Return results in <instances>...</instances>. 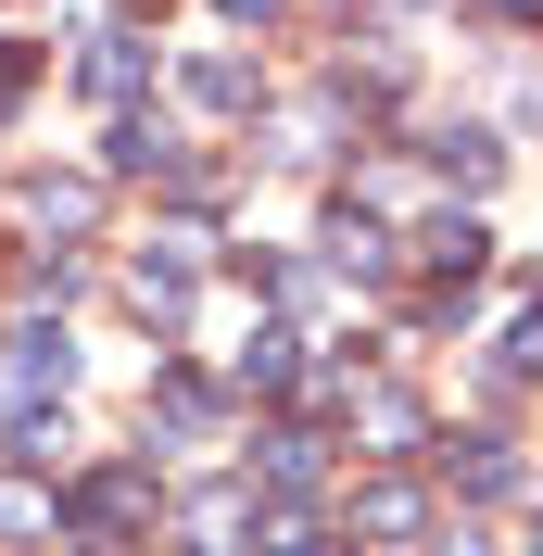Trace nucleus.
<instances>
[{
    "label": "nucleus",
    "instance_id": "10",
    "mask_svg": "<svg viewBox=\"0 0 543 556\" xmlns=\"http://www.w3.org/2000/svg\"><path fill=\"white\" fill-rule=\"evenodd\" d=\"M177 519H190V544H228V531H240V481H215V493H190V506H177Z\"/></svg>",
    "mask_w": 543,
    "mask_h": 556
},
{
    "label": "nucleus",
    "instance_id": "5",
    "mask_svg": "<svg viewBox=\"0 0 543 556\" xmlns=\"http://www.w3.org/2000/svg\"><path fill=\"white\" fill-rule=\"evenodd\" d=\"M253 481H266V493H304V481H316V430H304V417L253 443Z\"/></svg>",
    "mask_w": 543,
    "mask_h": 556
},
{
    "label": "nucleus",
    "instance_id": "15",
    "mask_svg": "<svg viewBox=\"0 0 543 556\" xmlns=\"http://www.w3.org/2000/svg\"><path fill=\"white\" fill-rule=\"evenodd\" d=\"M442 177L455 190H493V139H442Z\"/></svg>",
    "mask_w": 543,
    "mask_h": 556
},
{
    "label": "nucleus",
    "instance_id": "9",
    "mask_svg": "<svg viewBox=\"0 0 543 556\" xmlns=\"http://www.w3.org/2000/svg\"><path fill=\"white\" fill-rule=\"evenodd\" d=\"M190 102H203V114H240V102H253V64H228V51L190 64Z\"/></svg>",
    "mask_w": 543,
    "mask_h": 556
},
{
    "label": "nucleus",
    "instance_id": "7",
    "mask_svg": "<svg viewBox=\"0 0 543 556\" xmlns=\"http://www.w3.org/2000/svg\"><path fill=\"white\" fill-rule=\"evenodd\" d=\"M329 253H341V266H354V278H379V266H392V228H379V215H354V203H341V215H329Z\"/></svg>",
    "mask_w": 543,
    "mask_h": 556
},
{
    "label": "nucleus",
    "instance_id": "20",
    "mask_svg": "<svg viewBox=\"0 0 543 556\" xmlns=\"http://www.w3.org/2000/svg\"><path fill=\"white\" fill-rule=\"evenodd\" d=\"M430 556H480V544H468V531H455V544H430Z\"/></svg>",
    "mask_w": 543,
    "mask_h": 556
},
{
    "label": "nucleus",
    "instance_id": "16",
    "mask_svg": "<svg viewBox=\"0 0 543 556\" xmlns=\"http://www.w3.org/2000/svg\"><path fill=\"white\" fill-rule=\"evenodd\" d=\"M0 531H51V493H38V481H0Z\"/></svg>",
    "mask_w": 543,
    "mask_h": 556
},
{
    "label": "nucleus",
    "instance_id": "1",
    "mask_svg": "<svg viewBox=\"0 0 543 556\" xmlns=\"http://www.w3.org/2000/svg\"><path fill=\"white\" fill-rule=\"evenodd\" d=\"M139 519H152V468H102V481H76V506H64L76 556H114Z\"/></svg>",
    "mask_w": 543,
    "mask_h": 556
},
{
    "label": "nucleus",
    "instance_id": "4",
    "mask_svg": "<svg viewBox=\"0 0 543 556\" xmlns=\"http://www.w3.org/2000/svg\"><path fill=\"white\" fill-rule=\"evenodd\" d=\"M26 215L38 228H102V177H26Z\"/></svg>",
    "mask_w": 543,
    "mask_h": 556
},
{
    "label": "nucleus",
    "instance_id": "17",
    "mask_svg": "<svg viewBox=\"0 0 543 556\" xmlns=\"http://www.w3.org/2000/svg\"><path fill=\"white\" fill-rule=\"evenodd\" d=\"M26 76H38V38H0V114L26 102Z\"/></svg>",
    "mask_w": 543,
    "mask_h": 556
},
{
    "label": "nucleus",
    "instance_id": "2",
    "mask_svg": "<svg viewBox=\"0 0 543 556\" xmlns=\"http://www.w3.org/2000/svg\"><path fill=\"white\" fill-rule=\"evenodd\" d=\"M0 367H13V392H64V380H76V342L51 329V316H26V329L0 342Z\"/></svg>",
    "mask_w": 543,
    "mask_h": 556
},
{
    "label": "nucleus",
    "instance_id": "11",
    "mask_svg": "<svg viewBox=\"0 0 543 556\" xmlns=\"http://www.w3.org/2000/svg\"><path fill=\"white\" fill-rule=\"evenodd\" d=\"M354 531H417V493L405 481H367L354 493Z\"/></svg>",
    "mask_w": 543,
    "mask_h": 556
},
{
    "label": "nucleus",
    "instance_id": "22",
    "mask_svg": "<svg viewBox=\"0 0 543 556\" xmlns=\"http://www.w3.org/2000/svg\"><path fill=\"white\" fill-rule=\"evenodd\" d=\"M531 556H543V544H531Z\"/></svg>",
    "mask_w": 543,
    "mask_h": 556
},
{
    "label": "nucleus",
    "instance_id": "19",
    "mask_svg": "<svg viewBox=\"0 0 543 556\" xmlns=\"http://www.w3.org/2000/svg\"><path fill=\"white\" fill-rule=\"evenodd\" d=\"M215 13H240V26H266V13H278V0H215Z\"/></svg>",
    "mask_w": 543,
    "mask_h": 556
},
{
    "label": "nucleus",
    "instance_id": "8",
    "mask_svg": "<svg viewBox=\"0 0 543 556\" xmlns=\"http://www.w3.org/2000/svg\"><path fill=\"white\" fill-rule=\"evenodd\" d=\"M76 76H89L102 102H127V89H139V38H89V51H76Z\"/></svg>",
    "mask_w": 543,
    "mask_h": 556
},
{
    "label": "nucleus",
    "instance_id": "21",
    "mask_svg": "<svg viewBox=\"0 0 543 556\" xmlns=\"http://www.w3.org/2000/svg\"><path fill=\"white\" fill-rule=\"evenodd\" d=\"M316 556H329V544H316Z\"/></svg>",
    "mask_w": 543,
    "mask_h": 556
},
{
    "label": "nucleus",
    "instance_id": "14",
    "mask_svg": "<svg viewBox=\"0 0 543 556\" xmlns=\"http://www.w3.org/2000/svg\"><path fill=\"white\" fill-rule=\"evenodd\" d=\"M152 417H165V430H203L215 392H203V380H165V392H152Z\"/></svg>",
    "mask_w": 543,
    "mask_h": 556
},
{
    "label": "nucleus",
    "instance_id": "18",
    "mask_svg": "<svg viewBox=\"0 0 543 556\" xmlns=\"http://www.w3.org/2000/svg\"><path fill=\"white\" fill-rule=\"evenodd\" d=\"M506 367H531V380H543V304H531V316L506 329Z\"/></svg>",
    "mask_w": 543,
    "mask_h": 556
},
{
    "label": "nucleus",
    "instance_id": "6",
    "mask_svg": "<svg viewBox=\"0 0 543 556\" xmlns=\"http://www.w3.org/2000/svg\"><path fill=\"white\" fill-rule=\"evenodd\" d=\"M177 165V127L165 114H127V127H114V177H165Z\"/></svg>",
    "mask_w": 543,
    "mask_h": 556
},
{
    "label": "nucleus",
    "instance_id": "3",
    "mask_svg": "<svg viewBox=\"0 0 543 556\" xmlns=\"http://www.w3.org/2000/svg\"><path fill=\"white\" fill-rule=\"evenodd\" d=\"M417 253H430V266L455 278V291H468V278H480V253H493V228H480V215H455V203H442L430 228H417Z\"/></svg>",
    "mask_w": 543,
    "mask_h": 556
},
{
    "label": "nucleus",
    "instance_id": "12",
    "mask_svg": "<svg viewBox=\"0 0 543 556\" xmlns=\"http://www.w3.org/2000/svg\"><path fill=\"white\" fill-rule=\"evenodd\" d=\"M291 342H304V329H253V354H240V380H253V392H278V380H291Z\"/></svg>",
    "mask_w": 543,
    "mask_h": 556
},
{
    "label": "nucleus",
    "instance_id": "13",
    "mask_svg": "<svg viewBox=\"0 0 543 556\" xmlns=\"http://www.w3.org/2000/svg\"><path fill=\"white\" fill-rule=\"evenodd\" d=\"M367 430H379V455H405L417 443V405H405V392H367Z\"/></svg>",
    "mask_w": 543,
    "mask_h": 556
}]
</instances>
